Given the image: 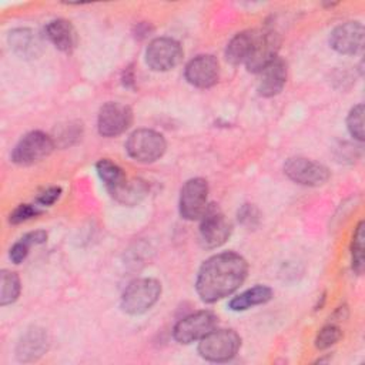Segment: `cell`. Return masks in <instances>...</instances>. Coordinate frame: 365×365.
<instances>
[{
	"label": "cell",
	"instance_id": "6da1fadb",
	"mask_svg": "<svg viewBox=\"0 0 365 365\" xmlns=\"http://www.w3.org/2000/svg\"><path fill=\"white\" fill-rule=\"evenodd\" d=\"M248 264L237 252L225 251L205 259L198 269L195 291L201 301L217 302L235 292L245 281Z\"/></svg>",
	"mask_w": 365,
	"mask_h": 365
},
{
	"label": "cell",
	"instance_id": "7a4b0ae2",
	"mask_svg": "<svg viewBox=\"0 0 365 365\" xmlns=\"http://www.w3.org/2000/svg\"><path fill=\"white\" fill-rule=\"evenodd\" d=\"M160 295L161 284L157 279L138 278L125 287L121 295V308L130 315H141L158 301Z\"/></svg>",
	"mask_w": 365,
	"mask_h": 365
},
{
	"label": "cell",
	"instance_id": "3957f363",
	"mask_svg": "<svg viewBox=\"0 0 365 365\" xmlns=\"http://www.w3.org/2000/svg\"><path fill=\"white\" fill-rule=\"evenodd\" d=\"M241 346V338L234 329H212L200 339L198 354L210 362L232 359Z\"/></svg>",
	"mask_w": 365,
	"mask_h": 365
},
{
	"label": "cell",
	"instance_id": "277c9868",
	"mask_svg": "<svg viewBox=\"0 0 365 365\" xmlns=\"http://www.w3.org/2000/svg\"><path fill=\"white\" fill-rule=\"evenodd\" d=\"M167 143L163 134L150 128L133 131L125 141L127 154L138 163H154L165 153Z\"/></svg>",
	"mask_w": 365,
	"mask_h": 365
},
{
	"label": "cell",
	"instance_id": "5b68a950",
	"mask_svg": "<svg viewBox=\"0 0 365 365\" xmlns=\"http://www.w3.org/2000/svg\"><path fill=\"white\" fill-rule=\"evenodd\" d=\"M56 147L54 140L43 131H30L23 135L11 151V161L17 165H31L48 157Z\"/></svg>",
	"mask_w": 365,
	"mask_h": 365
},
{
	"label": "cell",
	"instance_id": "8992f818",
	"mask_svg": "<svg viewBox=\"0 0 365 365\" xmlns=\"http://www.w3.org/2000/svg\"><path fill=\"white\" fill-rule=\"evenodd\" d=\"M284 173L294 182L307 187H319L331 177L328 167L305 157L288 158L284 164Z\"/></svg>",
	"mask_w": 365,
	"mask_h": 365
},
{
	"label": "cell",
	"instance_id": "52a82bcc",
	"mask_svg": "<svg viewBox=\"0 0 365 365\" xmlns=\"http://www.w3.org/2000/svg\"><path fill=\"white\" fill-rule=\"evenodd\" d=\"M200 220V241L204 248H218L228 240L231 222L215 204L208 205Z\"/></svg>",
	"mask_w": 365,
	"mask_h": 365
},
{
	"label": "cell",
	"instance_id": "ba28073f",
	"mask_svg": "<svg viewBox=\"0 0 365 365\" xmlns=\"http://www.w3.org/2000/svg\"><path fill=\"white\" fill-rule=\"evenodd\" d=\"M208 182L201 178H190L180 191V214L184 220H200L205 212L208 202Z\"/></svg>",
	"mask_w": 365,
	"mask_h": 365
},
{
	"label": "cell",
	"instance_id": "9c48e42d",
	"mask_svg": "<svg viewBox=\"0 0 365 365\" xmlns=\"http://www.w3.org/2000/svg\"><path fill=\"white\" fill-rule=\"evenodd\" d=\"M182 58L180 43L171 37L154 38L145 50V63L154 71H168Z\"/></svg>",
	"mask_w": 365,
	"mask_h": 365
},
{
	"label": "cell",
	"instance_id": "30bf717a",
	"mask_svg": "<svg viewBox=\"0 0 365 365\" xmlns=\"http://www.w3.org/2000/svg\"><path fill=\"white\" fill-rule=\"evenodd\" d=\"M217 319L218 318L211 311H198L190 314L175 324L173 329L174 339L180 344L195 342L215 328Z\"/></svg>",
	"mask_w": 365,
	"mask_h": 365
},
{
	"label": "cell",
	"instance_id": "8fae6325",
	"mask_svg": "<svg viewBox=\"0 0 365 365\" xmlns=\"http://www.w3.org/2000/svg\"><path fill=\"white\" fill-rule=\"evenodd\" d=\"M133 121V111L128 106L108 101L101 106L97 117V128L103 137H115L123 134Z\"/></svg>",
	"mask_w": 365,
	"mask_h": 365
},
{
	"label": "cell",
	"instance_id": "7c38bea8",
	"mask_svg": "<svg viewBox=\"0 0 365 365\" xmlns=\"http://www.w3.org/2000/svg\"><path fill=\"white\" fill-rule=\"evenodd\" d=\"M279 50V37L274 31H257L252 48L245 60L247 70L261 73L269 63L277 58Z\"/></svg>",
	"mask_w": 365,
	"mask_h": 365
},
{
	"label": "cell",
	"instance_id": "4fadbf2b",
	"mask_svg": "<svg viewBox=\"0 0 365 365\" xmlns=\"http://www.w3.org/2000/svg\"><path fill=\"white\" fill-rule=\"evenodd\" d=\"M184 77L197 88H210L220 78L218 60L211 54H200L187 63Z\"/></svg>",
	"mask_w": 365,
	"mask_h": 365
},
{
	"label": "cell",
	"instance_id": "5bb4252c",
	"mask_svg": "<svg viewBox=\"0 0 365 365\" xmlns=\"http://www.w3.org/2000/svg\"><path fill=\"white\" fill-rule=\"evenodd\" d=\"M364 26L359 21H346L336 26L329 34V46L339 54H356L362 50Z\"/></svg>",
	"mask_w": 365,
	"mask_h": 365
},
{
	"label": "cell",
	"instance_id": "9a60e30c",
	"mask_svg": "<svg viewBox=\"0 0 365 365\" xmlns=\"http://www.w3.org/2000/svg\"><path fill=\"white\" fill-rule=\"evenodd\" d=\"M48 336L43 328L34 327L23 334L16 346V356L20 362H33L46 354Z\"/></svg>",
	"mask_w": 365,
	"mask_h": 365
},
{
	"label": "cell",
	"instance_id": "2e32d148",
	"mask_svg": "<svg viewBox=\"0 0 365 365\" xmlns=\"http://www.w3.org/2000/svg\"><path fill=\"white\" fill-rule=\"evenodd\" d=\"M259 74L261 77L257 87L258 94L262 97L277 96L287 83V64L284 60L277 57Z\"/></svg>",
	"mask_w": 365,
	"mask_h": 365
},
{
	"label": "cell",
	"instance_id": "e0dca14e",
	"mask_svg": "<svg viewBox=\"0 0 365 365\" xmlns=\"http://www.w3.org/2000/svg\"><path fill=\"white\" fill-rule=\"evenodd\" d=\"M47 38L61 51L71 53L77 44V34L73 24L66 19L51 20L46 26Z\"/></svg>",
	"mask_w": 365,
	"mask_h": 365
},
{
	"label": "cell",
	"instance_id": "ac0fdd59",
	"mask_svg": "<svg viewBox=\"0 0 365 365\" xmlns=\"http://www.w3.org/2000/svg\"><path fill=\"white\" fill-rule=\"evenodd\" d=\"M9 43L13 51L21 58H36L41 53V43L30 29H16L9 34Z\"/></svg>",
	"mask_w": 365,
	"mask_h": 365
},
{
	"label": "cell",
	"instance_id": "d6986e66",
	"mask_svg": "<svg viewBox=\"0 0 365 365\" xmlns=\"http://www.w3.org/2000/svg\"><path fill=\"white\" fill-rule=\"evenodd\" d=\"M255 36H257V30H247V31L237 33L227 44V48H225L227 61L231 63L232 66L245 63L252 48Z\"/></svg>",
	"mask_w": 365,
	"mask_h": 365
},
{
	"label": "cell",
	"instance_id": "ffe728a7",
	"mask_svg": "<svg viewBox=\"0 0 365 365\" xmlns=\"http://www.w3.org/2000/svg\"><path fill=\"white\" fill-rule=\"evenodd\" d=\"M274 292L267 285H255L252 288H248L247 291L241 292L240 295L234 297L228 302V308L232 311H245L257 305L267 304L272 298Z\"/></svg>",
	"mask_w": 365,
	"mask_h": 365
},
{
	"label": "cell",
	"instance_id": "44dd1931",
	"mask_svg": "<svg viewBox=\"0 0 365 365\" xmlns=\"http://www.w3.org/2000/svg\"><path fill=\"white\" fill-rule=\"evenodd\" d=\"M96 170L110 195L114 194L128 180L124 170L108 158H101L97 161Z\"/></svg>",
	"mask_w": 365,
	"mask_h": 365
},
{
	"label": "cell",
	"instance_id": "7402d4cb",
	"mask_svg": "<svg viewBox=\"0 0 365 365\" xmlns=\"http://www.w3.org/2000/svg\"><path fill=\"white\" fill-rule=\"evenodd\" d=\"M148 194V185L141 178L127 180L111 197L123 205H137Z\"/></svg>",
	"mask_w": 365,
	"mask_h": 365
},
{
	"label": "cell",
	"instance_id": "603a6c76",
	"mask_svg": "<svg viewBox=\"0 0 365 365\" xmlns=\"http://www.w3.org/2000/svg\"><path fill=\"white\" fill-rule=\"evenodd\" d=\"M46 241H47V232L43 231V230L27 232L19 241H16L13 244V247L10 248L9 257H10L11 262L13 264L23 262L26 259V257L29 255V251L33 245H38V244H43Z\"/></svg>",
	"mask_w": 365,
	"mask_h": 365
},
{
	"label": "cell",
	"instance_id": "cb8c5ba5",
	"mask_svg": "<svg viewBox=\"0 0 365 365\" xmlns=\"http://www.w3.org/2000/svg\"><path fill=\"white\" fill-rule=\"evenodd\" d=\"M21 291V282L16 272L3 269L1 271V291H0V304L1 307L13 304Z\"/></svg>",
	"mask_w": 365,
	"mask_h": 365
},
{
	"label": "cell",
	"instance_id": "d4e9b609",
	"mask_svg": "<svg viewBox=\"0 0 365 365\" xmlns=\"http://www.w3.org/2000/svg\"><path fill=\"white\" fill-rule=\"evenodd\" d=\"M365 222L359 221L355 227L352 242H351V259H352V269L356 274H361L364 269V241H365Z\"/></svg>",
	"mask_w": 365,
	"mask_h": 365
},
{
	"label": "cell",
	"instance_id": "484cf974",
	"mask_svg": "<svg viewBox=\"0 0 365 365\" xmlns=\"http://www.w3.org/2000/svg\"><path fill=\"white\" fill-rule=\"evenodd\" d=\"M346 128L349 134L358 140L364 141L365 133H364V104L359 103L351 108L346 117Z\"/></svg>",
	"mask_w": 365,
	"mask_h": 365
},
{
	"label": "cell",
	"instance_id": "4316f807",
	"mask_svg": "<svg viewBox=\"0 0 365 365\" xmlns=\"http://www.w3.org/2000/svg\"><path fill=\"white\" fill-rule=\"evenodd\" d=\"M342 336L341 328L335 324H328L319 329V332L315 336V348L317 349H327L336 344L339 338Z\"/></svg>",
	"mask_w": 365,
	"mask_h": 365
},
{
	"label": "cell",
	"instance_id": "83f0119b",
	"mask_svg": "<svg viewBox=\"0 0 365 365\" xmlns=\"http://www.w3.org/2000/svg\"><path fill=\"white\" fill-rule=\"evenodd\" d=\"M43 211L38 208V205H33V204H20L17 205L9 215V221L10 224H20L24 222L27 220L36 218L37 215H40Z\"/></svg>",
	"mask_w": 365,
	"mask_h": 365
},
{
	"label": "cell",
	"instance_id": "f1b7e54d",
	"mask_svg": "<svg viewBox=\"0 0 365 365\" xmlns=\"http://www.w3.org/2000/svg\"><path fill=\"white\" fill-rule=\"evenodd\" d=\"M238 220L245 227H255L259 222V212L252 204H244L238 211Z\"/></svg>",
	"mask_w": 365,
	"mask_h": 365
},
{
	"label": "cell",
	"instance_id": "f546056e",
	"mask_svg": "<svg viewBox=\"0 0 365 365\" xmlns=\"http://www.w3.org/2000/svg\"><path fill=\"white\" fill-rule=\"evenodd\" d=\"M61 195V188L60 187H48L47 190H44L43 192H40L36 198L37 204L41 207H47V205H53Z\"/></svg>",
	"mask_w": 365,
	"mask_h": 365
}]
</instances>
